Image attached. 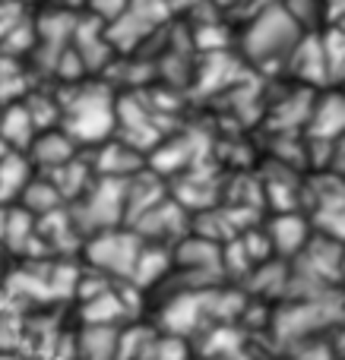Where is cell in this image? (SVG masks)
I'll return each mask as SVG.
<instances>
[{"label": "cell", "instance_id": "1", "mask_svg": "<svg viewBox=\"0 0 345 360\" xmlns=\"http://www.w3.org/2000/svg\"><path fill=\"white\" fill-rule=\"evenodd\" d=\"M345 323V304L336 291L317 294V297H295L291 307L270 316V326L282 345L314 342L327 329H339Z\"/></svg>", "mask_w": 345, "mask_h": 360}, {"label": "cell", "instance_id": "2", "mask_svg": "<svg viewBox=\"0 0 345 360\" xmlns=\"http://www.w3.org/2000/svg\"><path fill=\"white\" fill-rule=\"evenodd\" d=\"M298 41H301V25L285 13V6H266L244 29L241 48L253 63H276L289 60Z\"/></svg>", "mask_w": 345, "mask_h": 360}, {"label": "cell", "instance_id": "3", "mask_svg": "<svg viewBox=\"0 0 345 360\" xmlns=\"http://www.w3.org/2000/svg\"><path fill=\"white\" fill-rule=\"evenodd\" d=\"M118 120V105L101 86L80 89L73 101L63 105V133L73 143H101Z\"/></svg>", "mask_w": 345, "mask_h": 360}, {"label": "cell", "instance_id": "4", "mask_svg": "<svg viewBox=\"0 0 345 360\" xmlns=\"http://www.w3.org/2000/svg\"><path fill=\"white\" fill-rule=\"evenodd\" d=\"M124 184L127 180L101 177V180H92V186L80 199H73L70 218H73L80 234L95 237L124 221Z\"/></svg>", "mask_w": 345, "mask_h": 360}, {"label": "cell", "instance_id": "5", "mask_svg": "<svg viewBox=\"0 0 345 360\" xmlns=\"http://www.w3.org/2000/svg\"><path fill=\"white\" fill-rule=\"evenodd\" d=\"M139 250H143V240H139L133 231H101V234L89 237L86 243V259L101 278H120L130 281L133 266L139 259Z\"/></svg>", "mask_w": 345, "mask_h": 360}, {"label": "cell", "instance_id": "6", "mask_svg": "<svg viewBox=\"0 0 345 360\" xmlns=\"http://www.w3.org/2000/svg\"><path fill=\"white\" fill-rule=\"evenodd\" d=\"M165 13H168V4H165V0H130L127 10L120 13L111 25H105L111 48H124V51L137 48L146 35H152V32L158 29Z\"/></svg>", "mask_w": 345, "mask_h": 360}, {"label": "cell", "instance_id": "7", "mask_svg": "<svg viewBox=\"0 0 345 360\" xmlns=\"http://www.w3.org/2000/svg\"><path fill=\"white\" fill-rule=\"evenodd\" d=\"M184 205L171 202V199H162L158 205H152L149 212L133 221V234L143 243H158V240H171L175 234H181L184 228Z\"/></svg>", "mask_w": 345, "mask_h": 360}, {"label": "cell", "instance_id": "8", "mask_svg": "<svg viewBox=\"0 0 345 360\" xmlns=\"http://www.w3.org/2000/svg\"><path fill=\"white\" fill-rule=\"evenodd\" d=\"M25 158L32 162V168H42L44 174H51V171L63 168L67 162H73L76 158V143L67 136L63 130H42L35 139H32V146L25 149Z\"/></svg>", "mask_w": 345, "mask_h": 360}, {"label": "cell", "instance_id": "9", "mask_svg": "<svg viewBox=\"0 0 345 360\" xmlns=\"http://www.w3.org/2000/svg\"><path fill=\"white\" fill-rule=\"evenodd\" d=\"M266 237H270L272 253L298 256L314 234H310V221L304 215H298V212H279V215L266 224Z\"/></svg>", "mask_w": 345, "mask_h": 360}, {"label": "cell", "instance_id": "10", "mask_svg": "<svg viewBox=\"0 0 345 360\" xmlns=\"http://www.w3.org/2000/svg\"><path fill=\"white\" fill-rule=\"evenodd\" d=\"M308 130L317 143H333L345 136V92H330L314 101Z\"/></svg>", "mask_w": 345, "mask_h": 360}, {"label": "cell", "instance_id": "11", "mask_svg": "<svg viewBox=\"0 0 345 360\" xmlns=\"http://www.w3.org/2000/svg\"><path fill=\"white\" fill-rule=\"evenodd\" d=\"M314 224L323 231V237L345 243V184L323 186L317 193Z\"/></svg>", "mask_w": 345, "mask_h": 360}, {"label": "cell", "instance_id": "12", "mask_svg": "<svg viewBox=\"0 0 345 360\" xmlns=\"http://www.w3.org/2000/svg\"><path fill=\"white\" fill-rule=\"evenodd\" d=\"M289 67L298 79H304L308 86H320L327 79V63H323V48H320V35H301V41L295 44V51L289 54Z\"/></svg>", "mask_w": 345, "mask_h": 360}, {"label": "cell", "instance_id": "13", "mask_svg": "<svg viewBox=\"0 0 345 360\" xmlns=\"http://www.w3.org/2000/svg\"><path fill=\"white\" fill-rule=\"evenodd\" d=\"M35 136H38V130L32 124V114L25 105H10L0 114V143L10 152H25Z\"/></svg>", "mask_w": 345, "mask_h": 360}, {"label": "cell", "instance_id": "14", "mask_svg": "<svg viewBox=\"0 0 345 360\" xmlns=\"http://www.w3.org/2000/svg\"><path fill=\"white\" fill-rule=\"evenodd\" d=\"M139 152L127 143H114V146H105L99 152V162H95V171L108 180H130L139 174Z\"/></svg>", "mask_w": 345, "mask_h": 360}, {"label": "cell", "instance_id": "15", "mask_svg": "<svg viewBox=\"0 0 345 360\" xmlns=\"http://www.w3.org/2000/svg\"><path fill=\"white\" fill-rule=\"evenodd\" d=\"M32 177L35 174H32L29 158H25L23 152H6V155L0 158V205L16 202Z\"/></svg>", "mask_w": 345, "mask_h": 360}, {"label": "cell", "instance_id": "16", "mask_svg": "<svg viewBox=\"0 0 345 360\" xmlns=\"http://www.w3.org/2000/svg\"><path fill=\"white\" fill-rule=\"evenodd\" d=\"M19 209H25L32 218H44L51 212H57L63 205V196L57 193V186L51 184V177H32L29 186L23 190V196L16 199Z\"/></svg>", "mask_w": 345, "mask_h": 360}, {"label": "cell", "instance_id": "17", "mask_svg": "<svg viewBox=\"0 0 345 360\" xmlns=\"http://www.w3.org/2000/svg\"><path fill=\"white\" fill-rule=\"evenodd\" d=\"M120 332L111 326H86L80 332V360H118Z\"/></svg>", "mask_w": 345, "mask_h": 360}, {"label": "cell", "instance_id": "18", "mask_svg": "<svg viewBox=\"0 0 345 360\" xmlns=\"http://www.w3.org/2000/svg\"><path fill=\"white\" fill-rule=\"evenodd\" d=\"M171 262H175V259H171V253L165 247H158V243H143V250H139V259H137V266H133L130 281L137 288L156 285L158 278H165V275H168Z\"/></svg>", "mask_w": 345, "mask_h": 360}, {"label": "cell", "instance_id": "19", "mask_svg": "<svg viewBox=\"0 0 345 360\" xmlns=\"http://www.w3.org/2000/svg\"><path fill=\"white\" fill-rule=\"evenodd\" d=\"M124 313H127V307L114 288L95 294V297H89L86 304H82V319H86V326H111V329H118Z\"/></svg>", "mask_w": 345, "mask_h": 360}, {"label": "cell", "instance_id": "20", "mask_svg": "<svg viewBox=\"0 0 345 360\" xmlns=\"http://www.w3.org/2000/svg\"><path fill=\"white\" fill-rule=\"evenodd\" d=\"M320 48H323V63H327V79L345 82V32L330 25L320 35Z\"/></svg>", "mask_w": 345, "mask_h": 360}, {"label": "cell", "instance_id": "21", "mask_svg": "<svg viewBox=\"0 0 345 360\" xmlns=\"http://www.w3.org/2000/svg\"><path fill=\"white\" fill-rule=\"evenodd\" d=\"M282 6H285V13L301 25V32H304V25H317L327 16V4H323V0H285Z\"/></svg>", "mask_w": 345, "mask_h": 360}, {"label": "cell", "instance_id": "22", "mask_svg": "<svg viewBox=\"0 0 345 360\" xmlns=\"http://www.w3.org/2000/svg\"><path fill=\"white\" fill-rule=\"evenodd\" d=\"M291 360H336V354L333 345H327L323 338H314V342L291 345Z\"/></svg>", "mask_w": 345, "mask_h": 360}, {"label": "cell", "instance_id": "23", "mask_svg": "<svg viewBox=\"0 0 345 360\" xmlns=\"http://www.w3.org/2000/svg\"><path fill=\"white\" fill-rule=\"evenodd\" d=\"M327 4V16H330V25L345 32V0H323Z\"/></svg>", "mask_w": 345, "mask_h": 360}, {"label": "cell", "instance_id": "24", "mask_svg": "<svg viewBox=\"0 0 345 360\" xmlns=\"http://www.w3.org/2000/svg\"><path fill=\"white\" fill-rule=\"evenodd\" d=\"M168 6H194V4H200V0H165Z\"/></svg>", "mask_w": 345, "mask_h": 360}, {"label": "cell", "instance_id": "25", "mask_svg": "<svg viewBox=\"0 0 345 360\" xmlns=\"http://www.w3.org/2000/svg\"><path fill=\"white\" fill-rule=\"evenodd\" d=\"M4 224H6V209L0 205V237H4Z\"/></svg>", "mask_w": 345, "mask_h": 360}, {"label": "cell", "instance_id": "26", "mask_svg": "<svg viewBox=\"0 0 345 360\" xmlns=\"http://www.w3.org/2000/svg\"><path fill=\"white\" fill-rule=\"evenodd\" d=\"M0 360H13V357H6V354H0Z\"/></svg>", "mask_w": 345, "mask_h": 360}, {"label": "cell", "instance_id": "27", "mask_svg": "<svg viewBox=\"0 0 345 360\" xmlns=\"http://www.w3.org/2000/svg\"><path fill=\"white\" fill-rule=\"evenodd\" d=\"M342 86H345V82H342Z\"/></svg>", "mask_w": 345, "mask_h": 360}]
</instances>
